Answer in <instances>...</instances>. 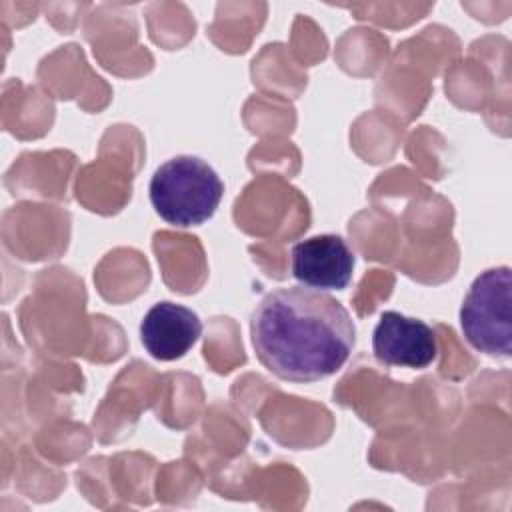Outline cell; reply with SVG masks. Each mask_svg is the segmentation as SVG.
<instances>
[{"instance_id":"cell-1","label":"cell","mask_w":512,"mask_h":512,"mask_svg":"<svg viewBox=\"0 0 512 512\" xmlns=\"http://www.w3.org/2000/svg\"><path fill=\"white\" fill-rule=\"evenodd\" d=\"M250 336L258 360L278 378L316 382L336 374L352 354L356 326L330 294L286 286L254 308Z\"/></svg>"},{"instance_id":"cell-2","label":"cell","mask_w":512,"mask_h":512,"mask_svg":"<svg viewBox=\"0 0 512 512\" xmlns=\"http://www.w3.org/2000/svg\"><path fill=\"white\" fill-rule=\"evenodd\" d=\"M224 182L198 156H174L156 168L150 202L168 224L188 228L210 220L222 200Z\"/></svg>"},{"instance_id":"cell-3","label":"cell","mask_w":512,"mask_h":512,"mask_svg":"<svg viewBox=\"0 0 512 512\" xmlns=\"http://www.w3.org/2000/svg\"><path fill=\"white\" fill-rule=\"evenodd\" d=\"M466 340L488 356L512 354V272L496 266L480 272L460 306Z\"/></svg>"},{"instance_id":"cell-4","label":"cell","mask_w":512,"mask_h":512,"mask_svg":"<svg viewBox=\"0 0 512 512\" xmlns=\"http://www.w3.org/2000/svg\"><path fill=\"white\" fill-rule=\"evenodd\" d=\"M372 350L386 366L426 368L436 360L438 342L426 322L388 310L374 328Z\"/></svg>"},{"instance_id":"cell-5","label":"cell","mask_w":512,"mask_h":512,"mask_svg":"<svg viewBox=\"0 0 512 512\" xmlns=\"http://www.w3.org/2000/svg\"><path fill=\"white\" fill-rule=\"evenodd\" d=\"M354 270V252L338 234H318L292 248V276L314 290H342Z\"/></svg>"},{"instance_id":"cell-6","label":"cell","mask_w":512,"mask_h":512,"mask_svg":"<svg viewBox=\"0 0 512 512\" xmlns=\"http://www.w3.org/2000/svg\"><path fill=\"white\" fill-rule=\"evenodd\" d=\"M202 322L198 314L182 304L158 302L140 322V338L152 358L170 362L182 358L200 338Z\"/></svg>"}]
</instances>
